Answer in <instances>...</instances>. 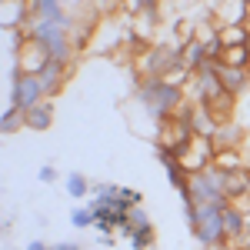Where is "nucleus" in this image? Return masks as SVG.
<instances>
[{
	"label": "nucleus",
	"mask_w": 250,
	"mask_h": 250,
	"mask_svg": "<svg viewBox=\"0 0 250 250\" xmlns=\"http://www.w3.org/2000/svg\"><path fill=\"white\" fill-rule=\"evenodd\" d=\"M190 140H193L190 124H187V120H180V117H167V120L160 124L157 137H154L157 150H170L173 157H180V154H184V147H187Z\"/></svg>",
	"instance_id": "nucleus-8"
},
{
	"label": "nucleus",
	"mask_w": 250,
	"mask_h": 250,
	"mask_svg": "<svg viewBox=\"0 0 250 250\" xmlns=\"http://www.w3.org/2000/svg\"><path fill=\"white\" fill-rule=\"evenodd\" d=\"M50 250H80V244H74V240H60V244H54Z\"/></svg>",
	"instance_id": "nucleus-30"
},
{
	"label": "nucleus",
	"mask_w": 250,
	"mask_h": 250,
	"mask_svg": "<svg viewBox=\"0 0 250 250\" xmlns=\"http://www.w3.org/2000/svg\"><path fill=\"white\" fill-rule=\"evenodd\" d=\"M27 250H50V247H47L43 240H30V244H27Z\"/></svg>",
	"instance_id": "nucleus-32"
},
{
	"label": "nucleus",
	"mask_w": 250,
	"mask_h": 250,
	"mask_svg": "<svg viewBox=\"0 0 250 250\" xmlns=\"http://www.w3.org/2000/svg\"><path fill=\"white\" fill-rule=\"evenodd\" d=\"M213 167H217V170H224V173L244 170V167H247V164H244V150H217Z\"/></svg>",
	"instance_id": "nucleus-22"
},
{
	"label": "nucleus",
	"mask_w": 250,
	"mask_h": 250,
	"mask_svg": "<svg viewBox=\"0 0 250 250\" xmlns=\"http://www.w3.org/2000/svg\"><path fill=\"white\" fill-rule=\"evenodd\" d=\"M220 63L224 67H244V70H250V50L247 47H224Z\"/></svg>",
	"instance_id": "nucleus-24"
},
{
	"label": "nucleus",
	"mask_w": 250,
	"mask_h": 250,
	"mask_svg": "<svg viewBox=\"0 0 250 250\" xmlns=\"http://www.w3.org/2000/svg\"><path fill=\"white\" fill-rule=\"evenodd\" d=\"M134 100H137V107L150 117V124L160 130V124L184 107L187 90L167 83L164 77H140V80H137V87H134Z\"/></svg>",
	"instance_id": "nucleus-1"
},
{
	"label": "nucleus",
	"mask_w": 250,
	"mask_h": 250,
	"mask_svg": "<svg viewBox=\"0 0 250 250\" xmlns=\"http://www.w3.org/2000/svg\"><path fill=\"white\" fill-rule=\"evenodd\" d=\"M180 60V43H154L137 57V70L140 77H167Z\"/></svg>",
	"instance_id": "nucleus-5"
},
{
	"label": "nucleus",
	"mask_w": 250,
	"mask_h": 250,
	"mask_svg": "<svg viewBox=\"0 0 250 250\" xmlns=\"http://www.w3.org/2000/svg\"><path fill=\"white\" fill-rule=\"evenodd\" d=\"M14 43H17V70H23V74H40V70L47 67L50 57L40 50L37 43H30V40L23 37V30L14 34Z\"/></svg>",
	"instance_id": "nucleus-10"
},
{
	"label": "nucleus",
	"mask_w": 250,
	"mask_h": 250,
	"mask_svg": "<svg viewBox=\"0 0 250 250\" xmlns=\"http://www.w3.org/2000/svg\"><path fill=\"white\" fill-rule=\"evenodd\" d=\"M27 127V117H23V110H17V107H7L3 114H0V134L10 137L17 134V130H23Z\"/></svg>",
	"instance_id": "nucleus-23"
},
{
	"label": "nucleus",
	"mask_w": 250,
	"mask_h": 250,
	"mask_svg": "<svg viewBox=\"0 0 250 250\" xmlns=\"http://www.w3.org/2000/svg\"><path fill=\"white\" fill-rule=\"evenodd\" d=\"M244 140H247L244 127L233 124V120H224V124L217 127V134H213V147H217V150H240Z\"/></svg>",
	"instance_id": "nucleus-13"
},
{
	"label": "nucleus",
	"mask_w": 250,
	"mask_h": 250,
	"mask_svg": "<svg viewBox=\"0 0 250 250\" xmlns=\"http://www.w3.org/2000/svg\"><path fill=\"white\" fill-rule=\"evenodd\" d=\"M164 3H170L173 10H187V7H190L193 0H164Z\"/></svg>",
	"instance_id": "nucleus-31"
},
{
	"label": "nucleus",
	"mask_w": 250,
	"mask_h": 250,
	"mask_svg": "<svg viewBox=\"0 0 250 250\" xmlns=\"http://www.w3.org/2000/svg\"><path fill=\"white\" fill-rule=\"evenodd\" d=\"M224 3H227V0H207V7H210L213 14H217V10H220V7H224Z\"/></svg>",
	"instance_id": "nucleus-33"
},
{
	"label": "nucleus",
	"mask_w": 250,
	"mask_h": 250,
	"mask_svg": "<svg viewBox=\"0 0 250 250\" xmlns=\"http://www.w3.org/2000/svg\"><path fill=\"white\" fill-rule=\"evenodd\" d=\"M187 94L193 97V104H200V107H213L220 97L227 94L224 90V83H220V74H217V63H204L197 74H193V80H190V90Z\"/></svg>",
	"instance_id": "nucleus-7"
},
{
	"label": "nucleus",
	"mask_w": 250,
	"mask_h": 250,
	"mask_svg": "<svg viewBox=\"0 0 250 250\" xmlns=\"http://www.w3.org/2000/svg\"><path fill=\"white\" fill-rule=\"evenodd\" d=\"M70 224H74L77 230H87V227L97 224V217H94V210L83 204V207H74V210H70Z\"/></svg>",
	"instance_id": "nucleus-26"
},
{
	"label": "nucleus",
	"mask_w": 250,
	"mask_h": 250,
	"mask_svg": "<svg viewBox=\"0 0 250 250\" xmlns=\"http://www.w3.org/2000/svg\"><path fill=\"white\" fill-rule=\"evenodd\" d=\"M187 193H190V204H217V200H227V173L207 167L200 173L187 177Z\"/></svg>",
	"instance_id": "nucleus-4"
},
{
	"label": "nucleus",
	"mask_w": 250,
	"mask_h": 250,
	"mask_svg": "<svg viewBox=\"0 0 250 250\" xmlns=\"http://www.w3.org/2000/svg\"><path fill=\"white\" fill-rule=\"evenodd\" d=\"M187 124H190L193 137H210V140H213V134H217V127H220V120H217L207 107H200V104H193V107H190Z\"/></svg>",
	"instance_id": "nucleus-16"
},
{
	"label": "nucleus",
	"mask_w": 250,
	"mask_h": 250,
	"mask_svg": "<svg viewBox=\"0 0 250 250\" xmlns=\"http://www.w3.org/2000/svg\"><path fill=\"white\" fill-rule=\"evenodd\" d=\"M247 50H250V34H247Z\"/></svg>",
	"instance_id": "nucleus-36"
},
{
	"label": "nucleus",
	"mask_w": 250,
	"mask_h": 250,
	"mask_svg": "<svg viewBox=\"0 0 250 250\" xmlns=\"http://www.w3.org/2000/svg\"><path fill=\"white\" fill-rule=\"evenodd\" d=\"M40 100H47L43 94V87H40L37 74H23L14 67V74H10V107H17V110H34Z\"/></svg>",
	"instance_id": "nucleus-6"
},
{
	"label": "nucleus",
	"mask_w": 250,
	"mask_h": 250,
	"mask_svg": "<svg viewBox=\"0 0 250 250\" xmlns=\"http://www.w3.org/2000/svg\"><path fill=\"white\" fill-rule=\"evenodd\" d=\"M67 77H70V67L60 63V60H47V67L37 74V80H40V87H43L47 97H57V90L67 83Z\"/></svg>",
	"instance_id": "nucleus-12"
},
{
	"label": "nucleus",
	"mask_w": 250,
	"mask_h": 250,
	"mask_svg": "<svg viewBox=\"0 0 250 250\" xmlns=\"http://www.w3.org/2000/svg\"><path fill=\"white\" fill-rule=\"evenodd\" d=\"M244 230H247V224H244V210L230 204V207L224 210V240H227V247H233V244L244 237Z\"/></svg>",
	"instance_id": "nucleus-18"
},
{
	"label": "nucleus",
	"mask_w": 250,
	"mask_h": 250,
	"mask_svg": "<svg viewBox=\"0 0 250 250\" xmlns=\"http://www.w3.org/2000/svg\"><path fill=\"white\" fill-rule=\"evenodd\" d=\"M23 37L30 40V43H37L50 60H60V63H67V67L74 63V57H77V43H74V37H70V27L60 23V20L30 17L27 23H23Z\"/></svg>",
	"instance_id": "nucleus-2"
},
{
	"label": "nucleus",
	"mask_w": 250,
	"mask_h": 250,
	"mask_svg": "<svg viewBox=\"0 0 250 250\" xmlns=\"http://www.w3.org/2000/svg\"><path fill=\"white\" fill-rule=\"evenodd\" d=\"M120 197H124L130 207H140V204H144V193L134 190V187H120Z\"/></svg>",
	"instance_id": "nucleus-28"
},
{
	"label": "nucleus",
	"mask_w": 250,
	"mask_h": 250,
	"mask_svg": "<svg viewBox=\"0 0 250 250\" xmlns=\"http://www.w3.org/2000/svg\"><path fill=\"white\" fill-rule=\"evenodd\" d=\"M230 207V200H217V204H197V227H193V240L204 250H224V210Z\"/></svg>",
	"instance_id": "nucleus-3"
},
{
	"label": "nucleus",
	"mask_w": 250,
	"mask_h": 250,
	"mask_svg": "<svg viewBox=\"0 0 250 250\" xmlns=\"http://www.w3.org/2000/svg\"><path fill=\"white\" fill-rule=\"evenodd\" d=\"M30 7V17L37 20H60V23H74V14H67V3L63 0H27Z\"/></svg>",
	"instance_id": "nucleus-11"
},
{
	"label": "nucleus",
	"mask_w": 250,
	"mask_h": 250,
	"mask_svg": "<svg viewBox=\"0 0 250 250\" xmlns=\"http://www.w3.org/2000/svg\"><path fill=\"white\" fill-rule=\"evenodd\" d=\"M0 3H3V0H0Z\"/></svg>",
	"instance_id": "nucleus-37"
},
{
	"label": "nucleus",
	"mask_w": 250,
	"mask_h": 250,
	"mask_svg": "<svg viewBox=\"0 0 250 250\" xmlns=\"http://www.w3.org/2000/svg\"><path fill=\"white\" fill-rule=\"evenodd\" d=\"M124 7H127V14H134V17H157L160 0H124Z\"/></svg>",
	"instance_id": "nucleus-25"
},
{
	"label": "nucleus",
	"mask_w": 250,
	"mask_h": 250,
	"mask_svg": "<svg viewBox=\"0 0 250 250\" xmlns=\"http://www.w3.org/2000/svg\"><path fill=\"white\" fill-rule=\"evenodd\" d=\"M244 224H247V230H244V233H250V210L244 213Z\"/></svg>",
	"instance_id": "nucleus-34"
},
{
	"label": "nucleus",
	"mask_w": 250,
	"mask_h": 250,
	"mask_svg": "<svg viewBox=\"0 0 250 250\" xmlns=\"http://www.w3.org/2000/svg\"><path fill=\"white\" fill-rule=\"evenodd\" d=\"M63 190H67V197H70V200H83V204H87V200H90V180H87L83 173L74 170V173H67Z\"/></svg>",
	"instance_id": "nucleus-20"
},
{
	"label": "nucleus",
	"mask_w": 250,
	"mask_h": 250,
	"mask_svg": "<svg viewBox=\"0 0 250 250\" xmlns=\"http://www.w3.org/2000/svg\"><path fill=\"white\" fill-rule=\"evenodd\" d=\"M217 74H220V83H224V90L230 97H240L250 87V70H244V67H224V63H217Z\"/></svg>",
	"instance_id": "nucleus-14"
},
{
	"label": "nucleus",
	"mask_w": 250,
	"mask_h": 250,
	"mask_svg": "<svg viewBox=\"0 0 250 250\" xmlns=\"http://www.w3.org/2000/svg\"><path fill=\"white\" fill-rule=\"evenodd\" d=\"M63 3H87V0H63Z\"/></svg>",
	"instance_id": "nucleus-35"
},
{
	"label": "nucleus",
	"mask_w": 250,
	"mask_h": 250,
	"mask_svg": "<svg viewBox=\"0 0 250 250\" xmlns=\"http://www.w3.org/2000/svg\"><path fill=\"white\" fill-rule=\"evenodd\" d=\"M247 34H250V23H227L220 27V43L224 47H247Z\"/></svg>",
	"instance_id": "nucleus-21"
},
{
	"label": "nucleus",
	"mask_w": 250,
	"mask_h": 250,
	"mask_svg": "<svg viewBox=\"0 0 250 250\" xmlns=\"http://www.w3.org/2000/svg\"><path fill=\"white\" fill-rule=\"evenodd\" d=\"M157 160H160V167L167 170V180H170V187L180 193L184 187H187V170L180 167V160H177L170 150H157Z\"/></svg>",
	"instance_id": "nucleus-17"
},
{
	"label": "nucleus",
	"mask_w": 250,
	"mask_h": 250,
	"mask_svg": "<svg viewBox=\"0 0 250 250\" xmlns=\"http://www.w3.org/2000/svg\"><path fill=\"white\" fill-rule=\"evenodd\" d=\"M180 60H184V67L190 70V74H197L204 63H210V50H207V43L204 40H187V43H180Z\"/></svg>",
	"instance_id": "nucleus-15"
},
{
	"label": "nucleus",
	"mask_w": 250,
	"mask_h": 250,
	"mask_svg": "<svg viewBox=\"0 0 250 250\" xmlns=\"http://www.w3.org/2000/svg\"><path fill=\"white\" fill-rule=\"evenodd\" d=\"M37 180L40 184H54V180H57V170H54L50 164H43V167L37 170Z\"/></svg>",
	"instance_id": "nucleus-29"
},
{
	"label": "nucleus",
	"mask_w": 250,
	"mask_h": 250,
	"mask_svg": "<svg viewBox=\"0 0 250 250\" xmlns=\"http://www.w3.org/2000/svg\"><path fill=\"white\" fill-rule=\"evenodd\" d=\"M154 240H157L154 224H147V227H137L134 240H130V247H134V250H150V247H154Z\"/></svg>",
	"instance_id": "nucleus-27"
},
{
	"label": "nucleus",
	"mask_w": 250,
	"mask_h": 250,
	"mask_svg": "<svg viewBox=\"0 0 250 250\" xmlns=\"http://www.w3.org/2000/svg\"><path fill=\"white\" fill-rule=\"evenodd\" d=\"M27 127L30 130H50L54 127V100H40L34 110H27Z\"/></svg>",
	"instance_id": "nucleus-19"
},
{
	"label": "nucleus",
	"mask_w": 250,
	"mask_h": 250,
	"mask_svg": "<svg viewBox=\"0 0 250 250\" xmlns=\"http://www.w3.org/2000/svg\"><path fill=\"white\" fill-rule=\"evenodd\" d=\"M213 157H217V147H213L210 137H193L177 160H180V167L190 177V173H200V170H207V167H213Z\"/></svg>",
	"instance_id": "nucleus-9"
}]
</instances>
